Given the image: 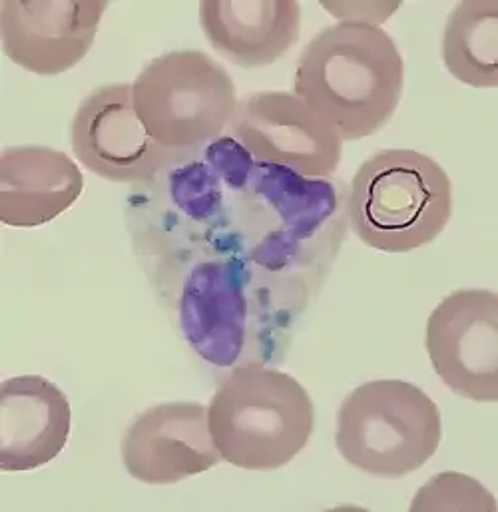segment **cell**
Here are the masks:
<instances>
[{"label": "cell", "mask_w": 498, "mask_h": 512, "mask_svg": "<svg viewBox=\"0 0 498 512\" xmlns=\"http://www.w3.org/2000/svg\"><path fill=\"white\" fill-rule=\"evenodd\" d=\"M249 271L240 257L204 261L188 275L180 297V327L208 363L234 365L246 345Z\"/></svg>", "instance_id": "8fae6325"}, {"label": "cell", "mask_w": 498, "mask_h": 512, "mask_svg": "<svg viewBox=\"0 0 498 512\" xmlns=\"http://www.w3.org/2000/svg\"><path fill=\"white\" fill-rule=\"evenodd\" d=\"M405 62L381 26L337 22L319 30L301 50L293 94L323 116L343 142L387 126L399 108Z\"/></svg>", "instance_id": "6da1fadb"}, {"label": "cell", "mask_w": 498, "mask_h": 512, "mask_svg": "<svg viewBox=\"0 0 498 512\" xmlns=\"http://www.w3.org/2000/svg\"><path fill=\"white\" fill-rule=\"evenodd\" d=\"M72 411L66 393L40 375L0 385V471L26 473L52 463L66 447Z\"/></svg>", "instance_id": "7c38bea8"}, {"label": "cell", "mask_w": 498, "mask_h": 512, "mask_svg": "<svg viewBox=\"0 0 498 512\" xmlns=\"http://www.w3.org/2000/svg\"><path fill=\"white\" fill-rule=\"evenodd\" d=\"M355 236L377 252L409 254L433 244L453 216V184L431 156L389 148L367 158L347 200Z\"/></svg>", "instance_id": "7a4b0ae2"}, {"label": "cell", "mask_w": 498, "mask_h": 512, "mask_svg": "<svg viewBox=\"0 0 498 512\" xmlns=\"http://www.w3.org/2000/svg\"><path fill=\"white\" fill-rule=\"evenodd\" d=\"M134 108L164 148L194 154L228 130L238 92L230 72L194 48L150 60L132 82Z\"/></svg>", "instance_id": "5b68a950"}, {"label": "cell", "mask_w": 498, "mask_h": 512, "mask_svg": "<svg viewBox=\"0 0 498 512\" xmlns=\"http://www.w3.org/2000/svg\"><path fill=\"white\" fill-rule=\"evenodd\" d=\"M106 8L104 0H4L2 50L26 72L62 74L86 58Z\"/></svg>", "instance_id": "30bf717a"}, {"label": "cell", "mask_w": 498, "mask_h": 512, "mask_svg": "<svg viewBox=\"0 0 498 512\" xmlns=\"http://www.w3.org/2000/svg\"><path fill=\"white\" fill-rule=\"evenodd\" d=\"M208 423L226 463L244 471H275L307 447L315 429V405L295 377L246 363L218 385Z\"/></svg>", "instance_id": "3957f363"}, {"label": "cell", "mask_w": 498, "mask_h": 512, "mask_svg": "<svg viewBox=\"0 0 498 512\" xmlns=\"http://www.w3.org/2000/svg\"><path fill=\"white\" fill-rule=\"evenodd\" d=\"M84 192L78 164L48 146H12L0 154V222L8 228H40Z\"/></svg>", "instance_id": "4fadbf2b"}, {"label": "cell", "mask_w": 498, "mask_h": 512, "mask_svg": "<svg viewBox=\"0 0 498 512\" xmlns=\"http://www.w3.org/2000/svg\"><path fill=\"white\" fill-rule=\"evenodd\" d=\"M228 134L255 162L279 166L307 180L331 178L343 156L335 128L291 92H251L240 104Z\"/></svg>", "instance_id": "52a82bcc"}, {"label": "cell", "mask_w": 498, "mask_h": 512, "mask_svg": "<svg viewBox=\"0 0 498 512\" xmlns=\"http://www.w3.org/2000/svg\"><path fill=\"white\" fill-rule=\"evenodd\" d=\"M443 437L439 405L417 385L375 379L353 389L337 413L335 447L347 465L401 479L427 465Z\"/></svg>", "instance_id": "277c9868"}, {"label": "cell", "mask_w": 498, "mask_h": 512, "mask_svg": "<svg viewBox=\"0 0 498 512\" xmlns=\"http://www.w3.org/2000/svg\"><path fill=\"white\" fill-rule=\"evenodd\" d=\"M120 455L126 473L144 485H174L222 461L208 407L194 401L160 403L136 415L122 437Z\"/></svg>", "instance_id": "9c48e42d"}, {"label": "cell", "mask_w": 498, "mask_h": 512, "mask_svg": "<svg viewBox=\"0 0 498 512\" xmlns=\"http://www.w3.org/2000/svg\"><path fill=\"white\" fill-rule=\"evenodd\" d=\"M411 511H497V501L477 479L463 473H439L421 487Z\"/></svg>", "instance_id": "2e32d148"}, {"label": "cell", "mask_w": 498, "mask_h": 512, "mask_svg": "<svg viewBox=\"0 0 498 512\" xmlns=\"http://www.w3.org/2000/svg\"><path fill=\"white\" fill-rule=\"evenodd\" d=\"M425 347L439 379L475 403L498 401V295L457 289L427 319Z\"/></svg>", "instance_id": "ba28073f"}, {"label": "cell", "mask_w": 498, "mask_h": 512, "mask_svg": "<svg viewBox=\"0 0 498 512\" xmlns=\"http://www.w3.org/2000/svg\"><path fill=\"white\" fill-rule=\"evenodd\" d=\"M198 14L212 48L242 68L269 66L299 40L295 0H204Z\"/></svg>", "instance_id": "5bb4252c"}, {"label": "cell", "mask_w": 498, "mask_h": 512, "mask_svg": "<svg viewBox=\"0 0 498 512\" xmlns=\"http://www.w3.org/2000/svg\"><path fill=\"white\" fill-rule=\"evenodd\" d=\"M70 144L88 172L116 184L148 182L168 166L192 158L150 136L134 108L132 84L126 82L100 86L78 104Z\"/></svg>", "instance_id": "8992f818"}, {"label": "cell", "mask_w": 498, "mask_h": 512, "mask_svg": "<svg viewBox=\"0 0 498 512\" xmlns=\"http://www.w3.org/2000/svg\"><path fill=\"white\" fill-rule=\"evenodd\" d=\"M399 6H401V2H393V4H367V2L329 4V2H323V8H327L329 12H333L335 16L341 18L339 22L371 24V26H379V22H385Z\"/></svg>", "instance_id": "e0dca14e"}, {"label": "cell", "mask_w": 498, "mask_h": 512, "mask_svg": "<svg viewBox=\"0 0 498 512\" xmlns=\"http://www.w3.org/2000/svg\"><path fill=\"white\" fill-rule=\"evenodd\" d=\"M441 54L459 82L473 88H497V0L459 2L445 22Z\"/></svg>", "instance_id": "9a60e30c"}]
</instances>
